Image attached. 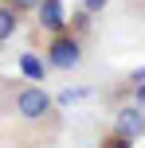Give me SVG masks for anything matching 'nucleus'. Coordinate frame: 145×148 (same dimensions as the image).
Returning a JSON list of instances; mask_svg holds the SVG:
<instances>
[{"label": "nucleus", "instance_id": "nucleus-1", "mask_svg": "<svg viewBox=\"0 0 145 148\" xmlns=\"http://www.w3.org/2000/svg\"><path fill=\"white\" fill-rule=\"evenodd\" d=\"M0 113L12 117L16 125H55V101L43 86L24 78H0Z\"/></svg>", "mask_w": 145, "mask_h": 148}, {"label": "nucleus", "instance_id": "nucleus-2", "mask_svg": "<svg viewBox=\"0 0 145 148\" xmlns=\"http://www.w3.org/2000/svg\"><path fill=\"white\" fill-rule=\"evenodd\" d=\"M43 59L51 70H75L86 59V39H78L75 31H55V35H47Z\"/></svg>", "mask_w": 145, "mask_h": 148}, {"label": "nucleus", "instance_id": "nucleus-3", "mask_svg": "<svg viewBox=\"0 0 145 148\" xmlns=\"http://www.w3.org/2000/svg\"><path fill=\"white\" fill-rule=\"evenodd\" d=\"M110 133H118V136H126V140H141L145 136V105L141 101H126V105H118L114 109V129Z\"/></svg>", "mask_w": 145, "mask_h": 148}, {"label": "nucleus", "instance_id": "nucleus-4", "mask_svg": "<svg viewBox=\"0 0 145 148\" xmlns=\"http://www.w3.org/2000/svg\"><path fill=\"white\" fill-rule=\"evenodd\" d=\"M35 20H39V27H43L47 35H55V31H67V8H63V0H39Z\"/></svg>", "mask_w": 145, "mask_h": 148}, {"label": "nucleus", "instance_id": "nucleus-5", "mask_svg": "<svg viewBox=\"0 0 145 148\" xmlns=\"http://www.w3.org/2000/svg\"><path fill=\"white\" fill-rule=\"evenodd\" d=\"M20 20H24V16L16 12L12 4H4V0H0V43H8V39L20 31Z\"/></svg>", "mask_w": 145, "mask_h": 148}, {"label": "nucleus", "instance_id": "nucleus-6", "mask_svg": "<svg viewBox=\"0 0 145 148\" xmlns=\"http://www.w3.org/2000/svg\"><path fill=\"white\" fill-rule=\"evenodd\" d=\"M4 4H12L20 16H28V12H35V8H39V0H4Z\"/></svg>", "mask_w": 145, "mask_h": 148}, {"label": "nucleus", "instance_id": "nucleus-7", "mask_svg": "<svg viewBox=\"0 0 145 148\" xmlns=\"http://www.w3.org/2000/svg\"><path fill=\"white\" fill-rule=\"evenodd\" d=\"M24 70H28L31 78H43V66H39V62L31 59V55H24Z\"/></svg>", "mask_w": 145, "mask_h": 148}, {"label": "nucleus", "instance_id": "nucleus-8", "mask_svg": "<svg viewBox=\"0 0 145 148\" xmlns=\"http://www.w3.org/2000/svg\"><path fill=\"white\" fill-rule=\"evenodd\" d=\"M102 148H130V140H126V136H118V133H110L106 140H102Z\"/></svg>", "mask_w": 145, "mask_h": 148}, {"label": "nucleus", "instance_id": "nucleus-9", "mask_svg": "<svg viewBox=\"0 0 145 148\" xmlns=\"http://www.w3.org/2000/svg\"><path fill=\"white\" fill-rule=\"evenodd\" d=\"M106 4H110V0H83V8H86V12H90V16L106 12Z\"/></svg>", "mask_w": 145, "mask_h": 148}, {"label": "nucleus", "instance_id": "nucleus-10", "mask_svg": "<svg viewBox=\"0 0 145 148\" xmlns=\"http://www.w3.org/2000/svg\"><path fill=\"white\" fill-rule=\"evenodd\" d=\"M133 101H141V105H145V86H137V90H133Z\"/></svg>", "mask_w": 145, "mask_h": 148}]
</instances>
